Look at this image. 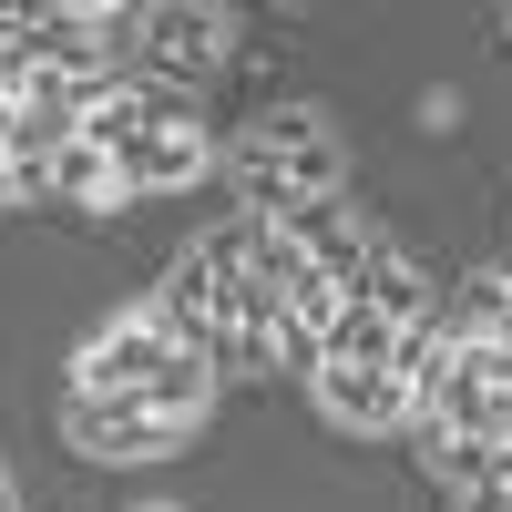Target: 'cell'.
I'll return each instance as SVG.
<instances>
[{"label":"cell","instance_id":"cell-1","mask_svg":"<svg viewBox=\"0 0 512 512\" xmlns=\"http://www.w3.org/2000/svg\"><path fill=\"white\" fill-rule=\"evenodd\" d=\"M431 338H441V318L410 328V318L379 308V297H349V308L328 318V338H318V369H308L318 420L349 431V441H400L410 431V379L431 359Z\"/></svg>","mask_w":512,"mask_h":512},{"label":"cell","instance_id":"cell-2","mask_svg":"<svg viewBox=\"0 0 512 512\" xmlns=\"http://www.w3.org/2000/svg\"><path fill=\"white\" fill-rule=\"evenodd\" d=\"M226 195H236V216H267V226H297V216H318V205L349 195V144H338V123L318 103H277V113H256L246 134L226 144Z\"/></svg>","mask_w":512,"mask_h":512},{"label":"cell","instance_id":"cell-3","mask_svg":"<svg viewBox=\"0 0 512 512\" xmlns=\"http://www.w3.org/2000/svg\"><path fill=\"white\" fill-rule=\"evenodd\" d=\"M82 134H93L113 164H123V185H134V205L144 195H185V185H205L226 164V144L205 134V113H195V93H175V82H113V93H93V113H82Z\"/></svg>","mask_w":512,"mask_h":512},{"label":"cell","instance_id":"cell-4","mask_svg":"<svg viewBox=\"0 0 512 512\" xmlns=\"http://www.w3.org/2000/svg\"><path fill=\"white\" fill-rule=\"evenodd\" d=\"M226 52H236V11H226V0H144V11H134V72L144 82L195 93Z\"/></svg>","mask_w":512,"mask_h":512},{"label":"cell","instance_id":"cell-5","mask_svg":"<svg viewBox=\"0 0 512 512\" xmlns=\"http://www.w3.org/2000/svg\"><path fill=\"white\" fill-rule=\"evenodd\" d=\"M175 349H185L175 318H164L154 297H134V308H113V318L72 349V379H62V390H82V400H134V390H144V379L175 359Z\"/></svg>","mask_w":512,"mask_h":512},{"label":"cell","instance_id":"cell-6","mask_svg":"<svg viewBox=\"0 0 512 512\" xmlns=\"http://www.w3.org/2000/svg\"><path fill=\"white\" fill-rule=\"evenodd\" d=\"M62 451L103 461V472H144V461H175L185 431H164L144 390L134 400H82V390H62Z\"/></svg>","mask_w":512,"mask_h":512},{"label":"cell","instance_id":"cell-7","mask_svg":"<svg viewBox=\"0 0 512 512\" xmlns=\"http://www.w3.org/2000/svg\"><path fill=\"white\" fill-rule=\"evenodd\" d=\"M0 512H21V482H11V461H0Z\"/></svg>","mask_w":512,"mask_h":512},{"label":"cell","instance_id":"cell-8","mask_svg":"<svg viewBox=\"0 0 512 512\" xmlns=\"http://www.w3.org/2000/svg\"><path fill=\"white\" fill-rule=\"evenodd\" d=\"M134 512H185V502H134Z\"/></svg>","mask_w":512,"mask_h":512},{"label":"cell","instance_id":"cell-9","mask_svg":"<svg viewBox=\"0 0 512 512\" xmlns=\"http://www.w3.org/2000/svg\"><path fill=\"white\" fill-rule=\"evenodd\" d=\"M502 31H512V11H502Z\"/></svg>","mask_w":512,"mask_h":512}]
</instances>
